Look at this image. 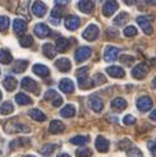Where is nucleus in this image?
Returning a JSON list of instances; mask_svg holds the SVG:
<instances>
[{
	"mask_svg": "<svg viewBox=\"0 0 156 157\" xmlns=\"http://www.w3.org/2000/svg\"><path fill=\"white\" fill-rule=\"evenodd\" d=\"M77 78H78V86L82 90H88L92 86H95L92 79L88 78V68L87 67H82L77 70Z\"/></svg>",
	"mask_w": 156,
	"mask_h": 157,
	"instance_id": "obj_1",
	"label": "nucleus"
},
{
	"mask_svg": "<svg viewBox=\"0 0 156 157\" xmlns=\"http://www.w3.org/2000/svg\"><path fill=\"white\" fill-rule=\"evenodd\" d=\"M4 130L6 133H29V127L10 120L4 125Z\"/></svg>",
	"mask_w": 156,
	"mask_h": 157,
	"instance_id": "obj_2",
	"label": "nucleus"
},
{
	"mask_svg": "<svg viewBox=\"0 0 156 157\" xmlns=\"http://www.w3.org/2000/svg\"><path fill=\"white\" fill-rule=\"evenodd\" d=\"M150 72V65L147 63H139L133 69H132V77L136 79H143V78L149 74Z\"/></svg>",
	"mask_w": 156,
	"mask_h": 157,
	"instance_id": "obj_3",
	"label": "nucleus"
},
{
	"mask_svg": "<svg viewBox=\"0 0 156 157\" xmlns=\"http://www.w3.org/2000/svg\"><path fill=\"white\" fill-rule=\"evenodd\" d=\"M83 38L87 41H95L99 37V27L96 25H90L82 33Z\"/></svg>",
	"mask_w": 156,
	"mask_h": 157,
	"instance_id": "obj_4",
	"label": "nucleus"
},
{
	"mask_svg": "<svg viewBox=\"0 0 156 157\" xmlns=\"http://www.w3.org/2000/svg\"><path fill=\"white\" fill-rule=\"evenodd\" d=\"M21 86H22V88L25 91L33 92V93H36V95H38V86L33 79H31L29 77L23 78L22 82H21Z\"/></svg>",
	"mask_w": 156,
	"mask_h": 157,
	"instance_id": "obj_5",
	"label": "nucleus"
},
{
	"mask_svg": "<svg viewBox=\"0 0 156 157\" xmlns=\"http://www.w3.org/2000/svg\"><path fill=\"white\" fill-rule=\"evenodd\" d=\"M44 98H45L46 101H51L53 106H55V107H58V106H60L61 104H63V98H61V97L58 95V92L54 91V90H49L48 92L45 93Z\"/></svg>",
	"mask_w": 156,
	"mask_h": 157,
	"instance_id": "obj_6",
	"label": "nucleus"
},
{
	"mask_svg": "<svg viewBox=\"0 0 156 157\" xmlns=\"http://www.w3.org/2000/svg\"><path fill=\"white\" fill-rule=\"evenodd\" d=\"M137 109L139 110V111H149V110H151L152 107V100L149 97V96H142V97H139L137 100Z\"/></svg>",
	"mask_w": 156,
	"mask_h": 157,
	"instance_id": "obj_7",
	"label": "nucleus"
},
{
	"mask_svg": "<svg viewBox=\"0 0 156 157\" xmlns=\"http://www.w3.org/2000/svg\"><path fill=\"white\" fill-rule=\"evenodd\" d=\"M119 49L115 48V46H106L104 50V60L105 61H114L116 60L119 55Z\"/></svg>",
	"mask_w": 156,
	"mask_h": 157,
	"instance_id": "obj_8",
	"label": "nucleus"
},
{
	"mask_svg": "<svg viewBox=\"0 0 156 157\" xmlns=\"http://www.w3.org/2000/svg\"><path fill=\"white\" fill-rule=\"evenodd\" d=\"M118 6L119 5L115 0H107L103 6V14L105 17H111V15L116 12V9H118Z\"/></svg>",
	"mask_w": 156,
	"mask_h": 157,
	"instance_id": "obj_9",
	"label": "nucleus"
},
{
	"mask_svg": "<svg viewBox=\"0 0 156 157\" xmlns=\"http://www.w3.org/2000/svg\"><path fill=\"white\" fill-rule=\"evenodd\" d=\"M90 55H91V49L87 48V46H82V48H80V49L76 51L74 59H76L77 63H82V61H84L86 59H88Z\"/></svg>",
	"mask_w": 156,
	"mask_h": 157,
	"instance_id": "obj_10",
	"label": "nucleus"
},
{
	"mask_svg": "<svg viewBox=\"0 0 156 157\" xmlns=\"http://www.w3.org/2000/svg\"><path fill=\"white\" fill-rule=\"evenodd\" d=\"M33 31H35V35L37 37H40V38H45V37L51 35L50 28L46 26L45 23H37V25L35 26V28H33Z\"/></svg>",
	"mask_w": 156,
	"mask_h": 157,
	"instance_id": "obj_11",
	"label": "nucleus"
},
{
	"mask_svg": "<svg viewBox=\"0 0 156 157\" xmlns=\"http://www.w3.org/2000/svg\"><path fill=\"white\" fill-rule=\"evenodd\" d=\"M88 105H90V107H91L95 113H100L101 110H103V107H104L103 101H101V98H100L99 96H96V95L90 96V98H88Z\"/></svg>",
	"mask_w": 156,
	"mask_h": 157,
	"instance_id": "obj_12",
	"label": "nucleus"
},
{
	"mask_svg": "<svg viewBox=\"0 0 156 157\" xmlns=\"http://www.w3.org/2000/svg\"><path fill=\"white\" fill-rule=\"evenodd\" d=\"M137 23L138 26L142 28V31L146 35H151L152 33V27L150 23V18L147 17H137Z\"/></svg>",
	"mask_w": 156,
	"mask_h": 157,
	"instance_id": "obj_13",
	"label": "nucleus"
},
{
	"mask_svg": "<svg viewBox=\"0 0 156 157\" xmlns=\"http://www.w3.org/2000/svg\"><path fill=\"white\" fill-rule=\"evenodd\" d=\"M46 10H48V8H46V5L40 2V0H37V2H35L32 4V13L36 15V17H44V15L46 14Z\"/></svg>",
	"mask_w": 156,
	"mask_h": 157,
	"instance_id": "obj_14",
	"label": "nucleus"
},
{
	"mask_svg": "<svg viewBox=\"0 0 156 157\" xmlns=\"http://www.w3.org/2000/svg\"><path fill=\"white\" fill-rule=\"evenodd\" d=\"M64 25L69 31H74V29H77L78 27H80L81 21H80V18H78L77 15H69V17L65 18Z\"/></svg>",
	"mask_w": 156,
	"mask_h": 157,
	"instance_id": "obj_15",
	"label": "nucleus"
},
{
	"mask_svg": "<svg viewBox=\"0 0 156 157\" xmlns=\"http://www.w3.org/2000/svg\"><path fill=\"white\" fill-rule=\"evenodd\" d=\"M95 146H96V150L99 152H107L109 151V146H110V143H109V140L106 138H104L103 136H99L96 138V142H95Z\"/></svg>",
	"mask_w": 156,
	"mask_h": 157,
	"instance_id": "obj_16",
	"label": "nucleus"
},
{
	"mask_svg": "<svg viewBox=\"0 0 156 157\" xmlns=\"http://www.w3.org/2000/svg\"><path fill=\"white\" fill-rule=\"evenodd\" d=\"M59 88L63 91L64 93H72L74 91V83L69 79V78H64V79H61L60 83H59Z\"/></svg>",
	"mask_w": 156,
	"mask_h": 157,
	"instance_id": "obj_17",
	"label": "nucleus"
},
{
	"mask_svg": "<svg viewBox=\"0 0 156 157\" xmlns=\"http://www.w3.org/2000/svg\"><path fill=\"white\" fill-rule=\"evenodd\" d=\"M93 8H95V4H93L91 0H80V3H78V9L86 14L92 13Z\"/></svg>",
	"mask_w": 156,
	"mask_h": 157,
	"instance_id": "obj_18",
	"label": "nucleus"
},
{
	"mask_svg": "<svg viewBox=\"0 0 156 157\" xmlns=\"http://www.w3.org/2000/svg\"><path fill=\"white\" fill-rule=\"evenodd\" d=\"M49 130H50L51 134H59V133H63L65 130V125L60 120H53L50 123Z\"/></svg>",
	"mask_w": 156,
	"mask_h": 157,
	"instance_id": "obj_19",
	"label": "nucleus"
},
{
	"mask_svg": "<svg viewBox=\"0 0 156 157\" xmlns=\"http://www.w3.org/2000/svg\"><path fill=\"white\" fill-rule=\"evenodd\" d=\"M13 29L17 35L22 36L27 31V23L25 21H22V19H15L13 22Z\"/></svg>",
	"mask_w": 156,
	"mask_h": 157,
	"instance_id": "obj_20",
	"label": "nucleus"
},
{
	"mask_svg": "<svg viewBox=\"0 0 156 157\" xmlns=\"http://www.w3.org/2000/svg\"><path fill=\"white\" fill-rule=\"evenodd\" d=\"M106 73L110 75V77H113V78H123L124 75H126L124 69H122L120 67H116V65L106 68Z\"/></svg>",
	"mask_w": 156,
	"mask_h": 157,
	"instance_id": "obj_21",
	"label": "nucleus"
},
{
	"mask_svg": "<svg viewBox=\"0 0 156 157\" xmlns=\"http://www.w3.org/2000/svg\"><path fill=\"white\" fill-rule=\"evenodd\" d=\"M55 67L60 70V72H69V70H71L72 64H71V61H69V59L60 58V59H58L55 61Z\"/></svg>",
	"mask_w": 156,
	"mask_h": 157,
	"instance_id": "obj_22",
	"label": "nucleus"
},
{
	"mask_svg": "<svg viewBox=\"0 0 156 157\" xmlns=\"http://www.w3.org/2000/svg\"><path fill=\"white\" fill-rule=\"evenodd\" d=\"M17 84H18L17 79H15L14 77H10V75L5 77L4 81H3V86H4V88H5L6 91H13V90H15Z\"/></svg>",
	"mask_w": 156,
	"mask_h": 157,
	"instance_id": "obj_23",
	"label": "nucleus"
},
{
	"mask_svg": "<svg viewBox=\"0 0 156 157\" xmlns=\"http://www.w3.org/2000/svg\"><path fill=\"white\" fill-rule=\"evenodd\" d=\"M27 67H28V61L19 59V60L14 61V64L12 67V70H13V72H15V73H22V72H25Z\"/></svg>",
	"mask_w": 156,
	"mask_h": 157,
	"instance_id": "obj_24",
	"label": "nucleus"
},
{
	"mask_svg": "<svg viewBox=\"0 0 156 157\" xmlns=\"http://www.w3.org/2000/svg\"><path fill=\"white\" fill-rule=\"evenodd\" d=\"M32 70H33V73H35L36 75H38V77H48V75L50 74L49 68L46 67V65H42V64H36V65H33Z\"/></svg>",
	"mask_w": 156,
	"mask_h": 157,
	"instance_id": "obj_25",
	"label": "nucleus"
},
{
	"mask_svg": "<svg viewBox=\"0 0 156 157\" xmlns=\"http://www.w3.org/2000/svg\"><path fill=\"white\" fill-rule=\"evenodd\" d=\"M28 115H29V117H32V119L36 120V121H44V120L46 119L45 114L41 111V110H38V109H32V110H29V111H28Z\"/></svg>",
	"mask_w": 156,
	"mask_h": 157,
	"instance_id": "obj_26",
	"label": "nucleus"
},
{
	"mask_svg": "<svg viewBox=\"0 0 156 157\" xmlns=\"http://www.w3.org/2000/svg\"><path fill=\"white\" fill-rule=\"evenodd\" d=\"M111 107L114 109V110H124L127 107V101L124 100V98H122V97H115L113 101H111Z\"/></svg>",
	"mask_w": 156,
	"mask_h": 157,
	"instance_id": "obj_27",
	"label": "nucleus"
},
{
	"mask_svg": "<svg viewBox=\"0 0 156 157\" xmlns=\"http://www.w3.org/2000/svg\"><path fill=\"white\" fill-rule=\"evenodd\" d=\"M42 51H44L45 56L49 58V59L55 58V55H57V50H55V48H54L51 44H45V45L42 46Z\"/></svg>",
	"mask_w": 156,
	"mask_h": 157,
	"instance_id": "obj_28",
	"label": "nucleus"
},
{
	"mask_svg": "<svg viewBox=\"0 0 156 157\" xmlns=\"http://www.w3.org/2000/svg\"><path fill=\"white\" fill-rule=\"evenodd\" d=\"M60 115L63 117H73L76 115V107L73 105H65L60 110Z\"/></svg>",
	"mask_w": 156,
	"mask_h": 157,
	"instance_id": "obj_29",
	"label": "nucleus"
},
{
	"mask_svg": "<svg viewBox=\"0 0 156 157\" xmlns=\"http://www.w3.org/2000/svg\"><path fill=\"white\" fill-rule=\"evenodd\" d=\"M12 54L9 52V50H6V49H3V50H0V63L4 65L6 64H10L12 63Z\"/></svg>",
	"mask_w": 156,
	"mask_h": 157,
	"instance_id": "obj_30",
	"label": "nucleus"
},
{
	"mask_svg": "<svg viewBox=\"0 0 156 157\" xmlns=\"http://www.w3.org/2000/svg\"><path fill=\"white\" fill-rule=\"evenodd\" d=\"M15 101H17L18 105H22V106H26V105H31L32 104V100H31L29 96L25 95V93H18L15 96Z\"/></svg>",
	"mask_w": 156,
	"mask_h": 157,
	"instance_id": "obj_31",
	"label": "nucleus"
},
{
	"mask_svg": "<svg viewBox=\"0 0 156 157\" xmlns=\"http://www.w3.org/2000/svg\"><path fill=\"white\" fill-rule=\"evenodd\" d=\"M55 46H57L58 51L64 52V51H67L68 48H69V41L67 40V38H64V37H60V38H58V40H57Z\"/></svg>",
	"mask_w": 156,
	"mask_h": 157,
	"instance_id": "obj_32",
	"label": "nucleus"
},
{
	"mask_svg": "<svg viewBox=\"0 0 156 157\" xmlns=\"http://www.w3.org/2000/svg\"><path fill=\"white\" fill-rule=\"evenodd\" d=\"M127 21H128V14L126 12H123L114 18V25L115 26H123L127 23Z\"/></svg>",
	"mask_w": 156,
	"mask_h": 157,
	"instance_id": "obj_33",
	"label": "nucleus"
},
{
	"mask_svg": "<svg viewBox=\"0 0 156 157\" xmlns=\"http://www.w3.org/2000/svg\"><path fill=\"white\" fill-rule=\"evenodd\" d=\"M87 142H88V137H86V136H76L71 138V143L76 146H83Z\"/></svg>",
	"mask_w": 156,
	"mask_h": 157,
	"instance_id": "obj_34",
	"label": "nucleus"
},
{
	"mask_svg": "<svg viewBox=\"0 0 156 157\" xmlns=\"http://www.w3.org/2000/svg\"><path fill=\"white\" fill-rule=\"evenodd\" d=\"M13 104L9 102V101H6V102H4L2 106H0V114H3V115H9L13 113Z\"/></svg>",
	"mask_w": 156,
	"mask_h": 157,
	"instance_id": "obj_35",
	"label": "nucleus"
},
{
	"mask_svg": "<svg viewBox=\"0 0 156 157\" xmlns=\"http://www.w3.org/2000/svg\"><path fill=\"white\" fill-rule=\"evenodd\" d=\"M29 144V139L27 138H18L13 140V142L10 143V148L13 150V148H17V147H25V146H28Z\"/></svg>",
	"mask_w": 156,
	"mask_h": 157,
	"instance_id": "obj_36",
	"label": "nucleus"
},
{
	"mask_svg": "<svg viewBox=\"0 0 156 157\" xmlns=\"http://www.w3.org/2000/svg\"><path fill=\"white\" fill-rule=\"evenodd\" d=\"M55 148H57L55 144H45L40 148V153L42 156H50L54 151H55Z\"/></svg>",
	"mask_w": 156,
	"mask_h": 157,
	"instance_id": "obj_37",
	"label": "nucleus"
},
{
	"mask_svg": "<svg viewBox=\"0 0 156 157\" xmlns=\"http://www.w3.org/2000/svg\"><path fill=\"white\" fill-rule=\"evenodd\" d=\"M19 44L22 48H31V46L33 45V38L31 36H23V37H21Z\"/></svg>",
	"mask_w": 156,
	"mask_h": 157,
	"instance_id": "obj_38",
	"label": "nucleus"
},
{
	"mask_svg": "<svg viewBox=\"0 0 156 157\" xmlns=\"http://www.w3.org/2000/svg\"><path fill=\"white\" fill-rule=\"evenodd\" d=\"M64 15V10H63V8H60V6H55L54 9L51 10V18H55L57 21L60 19L61 17Z\"/></svg>",
	"mask_w": 156,
	"mask_h": 157,
	"instance_id": "obj_39",
	"label": "nucleus"
},
{
	"mask_svg": "<svg viewBox=\"0 0 156 157\" xmlns=\"http://www.w3.org/2000/svg\"><path fill=\"white\" fill-rule=\"evenodd\" d=\"M8 27H9V18L2 15L0 17V32H6Z\"/></svg>",
	"mask_w": 156,
	"mask_h": 157,
	"instance_id": "obj_40",
	"label": "nucleus"
},
{
	"mask_svg": "<svg viewBox=\"0 0 156 157\" xmlns=\"http://www.w3.org/2000/svg\"><path fill=\"white\" fill-rule=\"evenodd\" d=\"M28 2L29 0H21V3H19V8H18V13L19 14H23L25 15L26 14V17L28 18V15H27V6H28ZM29 19V18H28Z\"/></svg>",
	"mask_w": 156,
	"mask_h": 157,
	"instance_id": "obj_41",
	"label": "nucleus"
},
{
	"mask_svg": "<svg viewBox=\"0 0 156 157\" xmlns=\"http://www.w3.org/2000/svg\"><path fill=\"white\" fill-rule=\"evenodd\" d=\"M76 156L77 157H91L92 152L90 148H80V150L76 151Z\"/></svg>",
	"mask_w": 156,
	"mask_h": 157,
	"instance_id": "obj_42",
	"label": "nucleus"
},
{
	"mask_svg": "<svg viewBox=\"0 0 156 157\" xmlns=\"http://www.w3.org/2000/svg\"><path fill=\"white\" fill-rule=\"evenodd\" d=\"M127 156L128 157H143L142 152L139 151L137 147H131L129 150L127 151Z\"/></svg>",
	"mask_w": 156,
	"mask_h": 157,
	"instance_id": "obj_43",
	"label": "nucleus"
},
{
	"mask_svg": "<svg viewBox=\"0 0 156 157\" xmlns=\"http://www.w3.org/2000/svg\"><path fill=\"white\" fill-rule=\"evenodd\" d=\"M123 33H124V36H127V37H133V36L137 35V28L135 26H128V27L124 28Z\"/></svg>",
	"mask_w": 156,
	"mask_h": 157,
	"instance_id": "obj_44",
	"label": "nucleus"
},
{
	"mask_svg": "<svg viewBox=\"0 0 156 157\" xmlns=\"http://www.w3.org/2000/svg\"><path fill=\"white\" fill-rule=\"evenodd\" d=\"M118 147H119V150H122V151H128L129 148L132 147V143H131L129 139H123V140L119 142Z\"/></svg>",
	"mask_w": 156,
	"mask_h": 157,
	"instance_id": "obj_45",
	"label": "nucleus"
},
{
	"mask_svg": "<svg viewBox=\"0 0 156 157\" xmlns=\"http://www.w3.org/2000/svg\"><path fill=\"white\" fill-rule=\"evenodd\" d=\"M106 82V78L104 74H101V73H96L95 77H93V83L95 84H104Z\"/></svg>",
	"mask_w": 156,
	"mask_h": 157,
	"instance_id": "obj_46",
	"label": "nucleus"
},
{
	"mask_svg": "<svg viewBox=\"0 0 156 157\" xmlns=\"http://www.w3.org/2000/svg\"><path fill=\"white\" fill-rule=\"evenodd\" d=\"M119 60H120V63H123V64L131 65L132 63L135 61V58H133V56H131V55H122Z\"/></svg>",
	"mask_w": 156,
	"mask_h": 157,
	"instance_id": "obj_47",
	"label": "nucleus"
},
{
	"mask_svg": "<svg viewBox=\"0 0 156 157\" xmlns=\"http://www.w3.org/2000/svg\"><path fill=\"white\" fill-rule=\"evenodd\" d=\"M147 147L152 155V157H156V140H151V142L147 143Z\"/></svg>",
	"mask_w": 156,
	"mask_h": 157,
	"instance_id": "obj_48",
	"label": "nucleus"
},
{
	"mask_svg": "<svg viewBox=\"0 0 156 157\" xmlns=\"http://www.w3.org/2000/svg\"><path fill=\"white\" fill-rule=\"evenodd\" d=\"M123 123L126 125H132L136 123V119H135V116H132V115H126L123 119Z\"/></svg>",
	"mask_w": 156,
	"mask_h": 157,
	"instance_id": "obj_49",
	"label": "nucleus"
},
{
	"mask_svg": "<svg viewBox=\"0 0 156 157\" xmlns=\"http://www.w3.org/2000/svg\"><path fill=\"white\" fill-rule=\"evenodd\" d=\"M69 2L71 0H55V4L58 6H65L67 4H69Z\"/></svg>",
	"mask_w": 156,
	"mask_h": 157,
	"instance_id": "obj_50",
	"label": "nucleus"
},
{
	"mask_svg": "<svg viewBox=\"0 0 156 157\" xmlns=\"http://www.w3.org/2000/svg\"><path fill=\"white\" fill-rule=\"evenodd\" d=\"M123 2L126 3L127 5H135V4L138 2V0H123Z\"/></svg>",
	"mask_w": 156,
	"mask_h": 157,
	"instance_id": "obj_51",
	"label": "nucleus"
},
{
	"mask_svg": "<svg viewBox=\"0 0 156 157\" xmlns=\"http://www.w3.org/2000/svg\"><path fill=\"white\" fill-rule=\"evenodd\" d=\"M150 119L154 120V121H156V110H154V111L150 114Z\"/></svg>",
	"mask_w": 156,
	"mask_h": 157,
	"instance_id": "obj_52",
	"label": "nucleus"
},
{
	"mask_svg": "<svg viewBox=\"0 0 156 157\" xmlns=\"http://www.w3.org/2000/svg\"><path fill=\"white\" fill-rule=\"evenodd\" d=\"M149 4H151V5H156V0H146Z\"/></svg>",
	"mask_w": 156,
	"mask_h": 157,
	"instance_id": "obj_53",
	"label": "nucleus"
},
{
	"mask_svg": "<svg viewBox=\"0 0 156 157\" xmlns=\"http://www.w3.org/2000/svg\"><path fill=\"white\" fill-rule=\"evenodd\" d=\"M58 157H71V156H69L68 153H60Z\"/></svg>",
	"mask_w": 156,
	"mask_h": 157,
	"instance_id": "obj_54",
	"label": "nucleus"
},
{
	"mask_svg": "<svg viewBox=\"0 0 156 157\" xmlns=\"http://www.w3.org/2000/svg\"><path fill=\"white\" fill-rule=\"evenodd\" d=\"M152 87H154V88H156V77L154 78V81H152Z\"/></svg>",
	"mask_w": 156,
	"mask_h": 157,
	"instance_id": "obj_55",
	"label": "nucleus"
},
{
	"mask_svg": "<svg viewBox=\"0 0 156 157\" xmlns=\"http://www.w3.org/2000/svg\"><path fill=\"white\" fill-rule=\"evenodd\" d=\"M23 157H35V156H32V155H27V156H23Z\"/></svg>",
	"mask_w": 156,
	"mask_h": 157,
	"instance_id": "obj_56",
	"label": "nucleus"
},
{
	"mask_svg": "<svg viewBox=\"0 0 156 157\" xmlns=\"http://www.w3.org/2000/svg\"><path fill=\"white\" fill-rule=\"evenodd\" d=\"M0 100H2V92H0Z\"/></svg>",
	"mask_w": 156,
	"mask_h": 157,
	"instance_id": "obj_57",
	"label": "nucleus"
},
{
	"mask_svg": "<svg viewBox=\"0 0 156 157\" xmlns=\"http://www.w3.org/2000/svg\"><path fill=\"white\" fill-rule=\"evenodd\" d=\"M97 2H101V0H97Z\"/></svg>",
	"mask_w": 156,
	"mask_h": 157,
	"instance_id": "obj_58",
	"label": "nucleus"
}]
</instances>
